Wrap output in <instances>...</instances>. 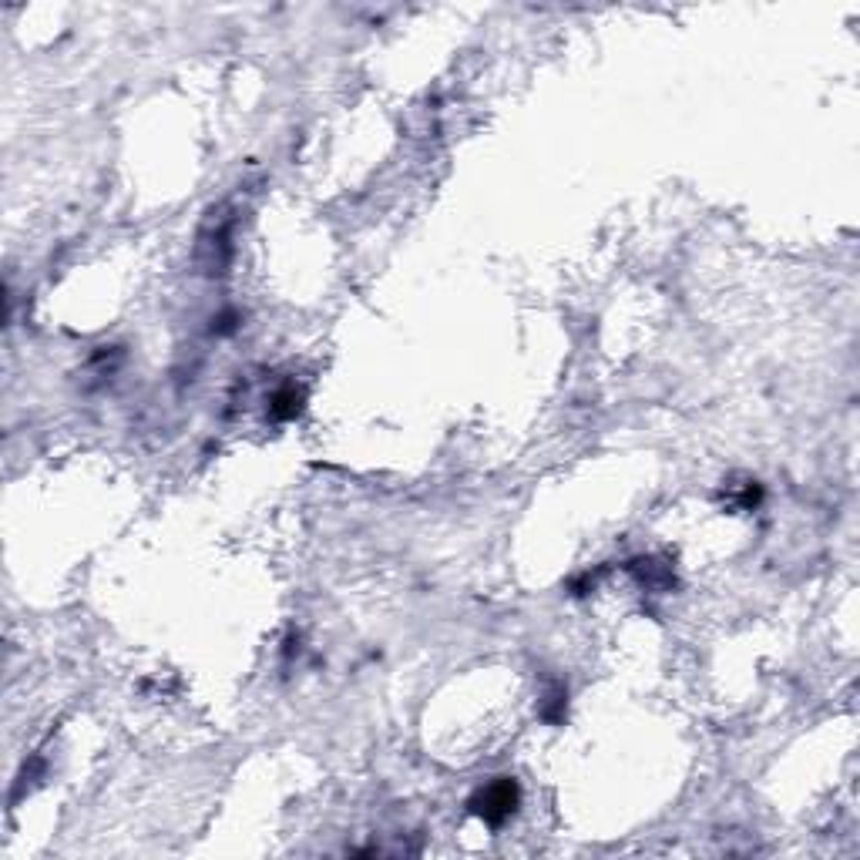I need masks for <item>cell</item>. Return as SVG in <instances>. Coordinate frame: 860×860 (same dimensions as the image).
<instances>
[{"label":"cell","mask_w":860,"mask_h":860,"mask_svg":"<svg viewBox=\"0 0 860 860\" xmlns=\"http://www.w3.org/2000/svg\"><path fill=\"white\" fill-rule=\"evenodd\" d=\"M518 807H521V787H518V780H511V777H494L491 783H484V787L474 793L471 803H467V810L491 827H501L504 820H511L514 813H518Z\"/></svg>","instance_id":"cell-1"},{"label":"cell","mask_w":860,"mask_h":860,"mask_svg":"<svg viewBox=\"0 0 860 860\" xmlns=\"http://www.w3.org/2000/svg\"><path fill=\"white\" fill-rule=\"evenodd\" d=\"M299 404H303V397L296 394L293 387H286V390H279V394L273 397V417H279V420H289V417H296L299 414Z\"/></svg>","instance_id":"cell-2"}]
</instances>
